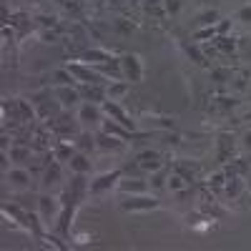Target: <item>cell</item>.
Instances as JSON below:
<instances>
[{"mask_svg":"<svg viewBox=\"0 0 251 251\" xmlns=\"http://www.w3.org/2000/svg\"><path fill=\"white\" fill-rule=\"evenodd\" d=\"M38 25H43V28H58V18L55 15H38Z\"/></svg>","mask_w":251,"mask_h":251,"instance_id":"37","label":"cell"},{"mask_svg":"<svg viewBox=\"0 0 251 251\" xmlns=\"http://www.w3.org/2000/svg\"><path fill=\"white\" fill-rule=\"evenodd\" d=\"M246 3H249V5H251V0H246Z\"/></svg>","mask_w":251,"mask_h":251,"instance_id":"47","label":"cell"},{"mask_svg":"<svg viewBox=\"0 0 251 251\" xmlns=\"http://www.w3.org/2000/svg\"><path fill=\"white\" fill-rule=\"evenodd\" d=\"M169 169H166V166H163V169H158V171H153L151 174V181H149V186L151 188H156V191H158V188H163L166 186V181H169Z\"/></svg>","mask_w":251,"mask_h":251,"instance_id":"30","label":"cell"},{"mask_svg":"<svg viewBox=\"0 0 251 251\" xmlns=\"http://www.w3.org/2000/svg\"><path fill=\"white\" fill-rule=\"evenodd\" d=\"M188 186H191V183H188L183 176H178V174H174V171L169 174V181H166V188H169L171 194H183Z\"/></svg>","mask_w":251,"mask_h":251,"instance_id":"25","label":"cell"},{"mask_svg":"<svg viewBox=\"0 0 251 251\" xmlns=\"http://www.w3.org/2000/svg\"><path fill=\"white\" fill-rule=\"evenodd\" d=\"M60 181V163L53 158L50 163H46V171H43V188H53Z\"/></svg>","mask_w":251,"mask_h":251,"instance_id":"20","label":"cell"},{"mask_svg":"<svg viewBox=\"0 0 251 251\" xmlns=\"http://www.w3.org/2000/svg\"><path fill=\"white\" fill-rule=\"evenodd\" d=\"M136 163H138V169L143 171V174H153V171H158V169H163V158H161V153L158 151H141L138 156H136Z\"/></svg>","mask_w":251,"mask_h":251,"instance_id":"10","label":"cell"},{"mask_svg":"<svg viewBox=\"0 0 251 251\" xmlns=\"http://www.w3.org/2000/svg\"><path fill=\"white\" fill-rule=\"evenodd\" d=\"M211 78H214L216 83H226V80H231V71L219 68V71H214V73H211Z\"/></svg>","mask_w":251,"mask_h":251,"instance_id":"39","label":"cell"},{"mask_svg":"<svg viewBox=\"0 0 251 251\" xmlns=\"http://www.w3.org/2000/svg\"><path fill=\"white\" fill-rule=\"evenodd\" d=\"M131 91V83L128 80H113L111 86L106 88V93H108V100H123V96Z\"/></svg>","mask_w":251,"mask_h":251,"instance_id":"23","label":"cell"},{"mask_svg":"<svg viewBox=\"0 0 251 251\" xmlns=\"http://www.w3.org/2000/svg\"><path fill=\"white\" fill-rule=\"evenodd\" d=\"M88 178H86V174H75L73 178H71V183H68V188H66V194L63 196H68V199H73V201H83V196L88 194Z\"/></svg>","mask_w":251,"mask_h":251,"instance_id":"12","label":"cell"},{"mask_svg":"<svg viewBox=\"0 0 251 251\" xmlns=\"http://www.w3.org/2000/svg\"><path fill=\"white\" fill-rule=\"evenodd\" d=\"M228 30H231V23H228V20H219L216 23V35H226Z\"/></svg>","mask_w":251,"mask_h":251,"instance_id":"41","label":"cell"},{"mask_svg":"<svg viewBox=\"0 0 251 251\" xmlns=\"http://www.w3.org/2000/svg\"><path fill=\"white\" fill-rule=\"evenodd\" d=\"M55 3H63V5H66V3H68V0H55Z\"/></svg>","mask_w":251,"mask_h":251,"instance_id":"46","label":"cell"},{"mask_svg":"<svg viewBox=\"0 0 251 251\" xmlns=\"http://www.w3.org/2000/svg\"><path fill=\"white\" fill-rule=\"evenodd\" d=\"M171 171L174 174H178V176H183L188 183H194L196 181V176H199V163H188V161H176L174 166H171Z\"/></svg>","mask_w":251,"mask_h":251,"instance_id":"16","label":"cell"},{"mask_svg":"<svg viewBox=\"0 0 251 251\" xmlns=\"http://www.w3.org/2000/svg\"><path fill=\"white\" fill-rule=\"evenodd\" d=\"M181 48H183V53L188 55V60H191V63H196V66H206V55H203V50H199V48L191 46V43H181Z\"/></svg>","mask_w":251,"mask_h":251,"instance_id":"29","label":"cell"},{"mask_svg":"<svg viewBox=\"0 0 251 251\" xmlns=\"http://www.w3.org/2000/svg\"><path fill=\"white\" fill-rule=\"evenodd\" d=\"M48 128L58 138H71V136H75V121L68 113H63V116H55L48 121Z\"/></svg>","mask_w":251,"mask_h":251,"instance_id":"8","label":"cell"},{"mask_svg":"<svg viewBox=\"0 0 251 251\" xmlns=\"http://www.w3.org/2000/svg\"><path fill=\"white\" fill-rule=\"evenodd\" d=\"M123 178V171L116 169V171H108V174H100L98 178L91 181L88 186V194H103V191H111L113 186H118V181Z\"/></svg>","mask_w":251,"mask_h":251,"instance_id":"7","label":"cell"},{"mask_svg":"<svg viewBox=\"0 0 251 251\" xmlns=\"http://www.w3.org/2000/svg\"><path fill=\"white\" fill-rule=\"evenodd\" d=\"M96 146L100 151H118L123 146V141L111 136V133H106V131H100V133H96Z\"/></svg>","mask_w":251,"mask_h":251,"instance_id":"18","label":"cell"},{"mask_svg":"<svg viewBox=\"0 0 251 251\" xmlns=\"http://www.w3.org/2000/svg\"><path fill=\"white\" fill-rule=\"evenodd\" d=\"M126 3H131V5H138V3H141V0H126Z\"/></svg>","mask_w":251,"mask_h":251,"instance_id":"45","label":"cell"},{"mask_svg":"<svg viewBox=\"0 0 251 251\" xmlns=\"http://www.w3.org/2000/svg\"><path fill=\"white\" fill-rule=\"evenodd\" d=\"M123 211H153L158 208V199L151 194H131L121 201Z\"/></svg>","mask_w":251,"mask_h":251,"instance_id":"2","label":"cell"},{"mask_svg":"<svg viewBox=\"0 0 251 251\" xmlns=\"http://www.w3.org/2000/svg\"><path fill=\"white\" fill-rule=\"evenodd\" d=\"M60 211H63V203L55 201L53 196L43 194V196L38 199V216H40V221H43L46 226L48 224H55L58 216H60Z\"/></svg>","mask_w":251,"mask_h":251,"instance_id":"4","label":"cell"},{"mask_svg":"<svg viewBox=\"0 0 251 251\" xmlns=\"http://www.w3.org/2000/svg\"><path fill=\"white\" fill-rule=\"evenodd\" d=\"M219 10H203V13H199L196 15V20H194V28H211V25H216L219 23Z\"/></svg>","mask_w":251,"mask_h":251,"instance_id":"24","label":"cell"},{"mask_svg":"<svg viewBox=\"0 0 251 251\" xmlns=\"http://www.w3.org/2000/svg\"><path fill=\"white\" fill-rule=\"evenodd\" d=\"M40 40H43V43H58L60 40V28H43L40 30Z\"/></svg>","mask_w":251,"mask_h":251,"instance_id":"33","label":"cell"},{"mask_svg":"<svg viewBox=\"0 0 251 251\" xmlns=\"http://www.w3.org/2000/svg\"><path fill=\"white\" fill-rule=\"evenodd\" d=\"M103 118V108L98 106V103H80V108H78V121L83 123V126H98V123H103L100 121Z\"/></svg>","mask_w":251,"mask_h":251,"instance_id":"11","label":"cell"},{"mask_svg":"<svg viewBox=\"0 0 251 251\" xmlns=\"http://www.w3.org/2000/svg\"><path fill=\"white\" fill-rule=\"evenodd\" d=\"M8 181L13 188H30V171L25 169H13L8 174Z\"/></svg>","mask_w":251,"mask_h":251,"instance_id":"22","label":"cell"},{"mask_svg":"<svg viewBox=\"0 0 251 251\" xmlns=\"http://www.w3.org/2000/svg\"><path fill=\"white\" fill-rule=\"evenodd\" d=\"M208 38H216V25H211V28H196L194 30V40H208Z\"/></svg>","mask_w":251,"mask_h":251,"instance_id":"35","label":"cell"},{"mask_svg":"<svg viewBox=\"0 0 251 251\" xmlns=\"http://www.w3.org/2000/svg\"><path fill=\"white\" fill-rule=\"evenodd\" d=\"M161 3H163L166 15H176L181 10V0H161Z\"/></svg>","mask_w":251,"mask_h":251,"instance_id":"36","label":"cell"},{"mask_svg":"<svg viewBox=\"0 0 251 251\" xmlns=\"http://www.w3.org/2000/svg\"><path fill=\"white\" fill-rule=\"evenodd\" d=\"M71 73H73V78L78 80V83H91V86H103L108 78L106 75H100L93 66H88V63H80V60H71L68 66H66Z\"/></svg>","mask_w":251,"mask_h":251,"instance_id":"1","label":"cell"},{"mask_svg":"<svg viewBox=\"0 0 251 251\" xmlns=\"http://www.w3.org/2000/svg\"><path fill=\"white\" fill-rule=\"evenodd\" d=\"M216 100L221 103V108H224V111H228V108H234L236 103H239L236 98H216Z\"/></svg>","mask_w":251,"mask_h":251,"instance_id":"42","label":"cell"},{"mask_svg":"<svg viewBox=\"0 0 251 251\" xmlns=\"http://www.w3.org/2000/svg\"><path fill=\"white\" fill-rule=\"evenodd\" d=\"M75 153V146L71 143V141H60L55 149H53V156H55V161H71V156Z\"/></svg>","mask_w":251,"mask_h":251,"instance_id":"27","label":"cell"},{"mask_svg":"<svg viewBox=\"0 0 251 251\" xmlns=\"http://www.w3.org/2000/svg\"><path fill=\"white\" fill-rule=\"evenodd\" d=\"M30 3H33V5H43V3H46V0H30Z\"/></svg>","mask_w":251,"mask_h":251,"instance_id":"44","label":"cell"},{"mask_svg":"<svg viewBox=\"0 0 251 251\" xmlns=\"http://www.w3.org/2000/svg\"><path fill=\"white\" fill-rule=\"evenodd\" d=\"M53 96H55V100H58L66 111H71V108L80 106V100H83V98H80L78 86H55Z\"/></svg>","mask_w":251,"mask_h":251,"instance_id":"6","label":"cell"},{"mask_svg":"<svg viewBox=\"0 0 251 251\" xmlns=\"http://www.w3.org/2000/svg\"><path fill=\"white\" fill-rule=\"evenodd\" d=\"M10 161H15V163H25V161H30V146H25V143H15L13 149H10Z\"/></svg>","mask_w":251,"mask_h":251,"instance_id":"28","label":"cell"},{"mask_svg":"<svg viewBox=\"0 0 251 251\" xmlns=\"http://www.w3.org/2000/svg\"><path fill=\"white\" fill-rule=\"evenodd\" d=\"M241 149L251 153V131H246V133L241 136Z\"/></svg>","mask_w":251,"mask_h":251,"instance_id":"43","label":"cell"},{"mask_svg":"<svg viewBox=\"0 0 251 251\" xmlns=\"http://www.w3.org/2000/svg\"><path fill=\"white\" fill-rule=\"evenodd\" d=\"M236 20H241V23H251V5L249 3L236 10Z\"/></svg>","mask_w":251,"mask_h":251,"instance_id":"38","label":"cell"},{"mask_svg":"<svg viewBox=\"0 0 251 251\" xmlns=\"http://www.w3.org/2000/svg\"><path fill=\"white\" fill-rule=\"evenodd\" d=\"M68 166H71V171H73V174H88V171H91V158H88V153L75 151V153L71 156Z\"/></svg>","mask_w":251,"mask_h":251,"instance_id":"19","label":"cell"},{"mask_svg":"<svg viewBox=\"0 0 251 251\" xmlns=\"http://www.w3.org/2000/svg\"><path fill=\"white\" fill-rule=\"evenodd\" d=\"M249 118H251V111H249Z\"/></svg>","mask_w":251,"mask_h":251,"instance_id":"48","label":"cell"},{"mask_svg":"<svg viewBox=\"0 0 251 251\" xmlns=\"http://www.w3.org/2000/svg\"><path fill=\"white\" fill-rule=\"evenodd\" d=\"M100 108H103V113H106L108 118H113V121H118L121 126H126V128H128L131 133H138L136 121H131V116L123 111L121 100H103V103H100Z\"/></svg>","mask_w":251,"mask_h":251,"instance_id":"3","label":"cell"},{"mask_svg":"<svg viewBox=\"0 0 251 251\" xmlns=\"http://www.w3.org/2000/svg\"><path fill=\"white\" fill-rule=\"evenodd\" d=\"M116 28H118L121 33H131V30H133L136 25H133V23H126L123 18H118V20H116Z\"/></svg>","mask_w":251,"mask_h":251,"instance_id":"40","label":"cell"},{"mask_svg":"<svg viewBox=\"0 0 251 251\" xmlns=\"http://www.w3.org/2000/svg\"><path fill=\"white\" fill-rule=\"evenodd\" d=\"M116 55H111L106 48H86L80 53V63H88V66H98V63H108Z\"/></svg>","mask_w":251,"mask_h":251,"instance_id":"15","label":"cell"},{"mask_svg":"<svg viewBox=\"0 0 251 251\" xmlns=\"http://www.w3.org/2000/svg\"><path fill=\"white\" fill-rule=\"evenodd\" d=\"M234 151H236V136L234 133H219V138H216V158H219V163L231 161Z\"/></svg>","mask_w":251,"mask_h":251,"instance_id":"9","label":"cell"},{"mask_svg":"<svg viewBox=\"0 0 251 251\" xmlns=\"http://www.w3.org/2000/svg\"><path fill=\"white\" fill-rule=\"evenodd\" d=\"M121 71H123V80L128 83H138L143 78V66H141V58L136 53H126L121 55Z\"/></svg>","mask_w":251,"mask_h":251,"instance_id":"5","label":"cell"},{"mask_svg":"<svg viewBox=\"0 0 251 251\" xmlns=\"http://www.w3.org/2000/svg\"><path fill=\"white\" fill-rule=\"evenodd\" d=\"M208 186H211V191H221V188L226 186V174L224 171H216L211 178H208Z\"/></svg>","mask_w":251,"mask_h":251,"instance_id":"34","label":"cell"},{"mask_svg":"<svg viewBox=\"0 0 251 251\" xmlns=\"http://www.w3.org/2000/svg\"><path fill=\"white\" fill-rule=\"evenodd\" d=\"M149 181H143V178H138V176H133V178H121L118 181V191L121 194H149Z\"/></svg>","mask_w":251,"mask_h":251,"instance_id":"14","label":"cell"},{"mask_svg":"<svg viewBox=\"0 0 251 251\" xmlns=\"http://www.w3.org/2000/svg\"><path fill=\"white\" fill-rule=\"evenodd\" d=\"M50 83H53V86H75L78 80L73 78V73L68 68H60V71H55L50 75Z\"/></svg>","mask_w":251,"mask_h":251,"instance_id":"26","label":"cell"},{"mask_svg":"<svg viewBox=\"0 0 251 251\" xmlns=\"http://www.w3.org/2000/svg\"><path fill=\"white\" fill-rule=\"evenodd\" d=\"M78 91H80V98L83 100H88V103H100L103 100H108V93L103 86H91V83H78Z\"/></svg>","mask_w":251,"mask_h":251,"instance_id":"13","label":"cell"},{"mask_svg":"<svg viewBox=\"0 0 251 251\" xmlns=\"http://www.w3.org/2000/svg\"><path fill=\"white\" fill-rule=\"evenodd\" d=\"M73 146H75V151H83V153H91L93 149H98V146H96V136H91L88 131L75 133V141H73Z\"/></svg>","mask_w":251,"mask_h":251,"instance_id":"21","label":"cell"},{"mask_svg":"<svg viewBox=\"0 0 251 251\" xmlns=\"http://www.w3.org/2000/svg\"><path fill=\"white\" fill-rule=\"evenodd\" d=\"M214 46H216L221 53H228V55L236 50V43H234V40L228 38V35H216V38H214Z\"/></svg>","mask_w":251,"mask_h":251,"instance_id":"31","label":"cell"},{"mask_svg":"<svg viewBox=\"0 0 251 251\" xmlns=\"http://www.w3.org/2000/svg\"><path fill=\"white\" fill-rule=\"evenodd\" d=\"M100 131H106V133H111V136H116V138H121V141L136 136V133H131L126 126H121V123L113 121V118H111V121H103V123H100Z\"/></svg>","mask_w":251,"mask_h":251,"instance_id":"17","label":"cell"},{"mask_svg":"<svg viewBox=\"0 0 251 251\" xmlns=\"http://www.w3.org/2000/svg\"><path fill=\"white\" fill-rule=\"evenodd\" d=\"M143 10L151 13V15H156V18H163V15H166L161 0H143Z\"/></svg>","mask_w":251,"mask_h":251,"instance_id":"32","label":"cell"}]
</instances>
